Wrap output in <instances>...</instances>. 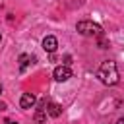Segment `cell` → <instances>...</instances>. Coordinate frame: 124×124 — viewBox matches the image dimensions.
Listing matches in <instances>:
<instances>
[{"mask_svg": "<svg viewBox=\"0 0 124 124\" xmlns=\"http://www.w3.org/2000/svg\"><path fill=\"white\" fill-rule=\"evenodd\" d=\"M35 101H37V99H35L33 93H23L21 99H19V107H21V108H31V107L35 105Z\"/></svg>", "mask_w": 124, "mask_h": 124, "instance_id": "8992f818", "label": "cell"}, {"mask_svg": "<svg viewBox=\"0 0 124 124\" xmlns=\"http://www.w3.org/2000/svg\"><path fill=\"white\" fill-rule=\"evenodd\" d=\"M0 41H2V37H0Z\"/></svg>", "mask_w": 124, "mask_h": 124, "instance_id": "4fadbf2b", "label": "cell"}, {"mask_svg": "<svg viewBox=\"0 0 124 124\" xmlns=\"http://www.w3.org/2000/svg\"><path fill=\"white\" fill-rule=\"evenodd\" d=\"M56 48H58V41H56V37L46 35V37L43 39V50L48 52V54H52V52H56Z\"/></svg>", "mask_w": 124, "mask_h": 124, "instance_id": "277c9868", "label": "cell"}, {"mask_svg": "<svg viewBox=\"0 0 124 124\" xmlns=\"http://www.w3.org/2000/svg\"><path fill=\"white\" fill-rule=\"evenodd\" d=\"M52 76H54V79L56 81H68L70 78H72V70H70V66H56L54 68V72H52Z\"/></svg>", "mask_w": 124, "mask_h": 124, "instance_id": "3957f363", "label": "cell"}, {"mask_svg": "<svg viewBox=\"0 0 124 124\" xmlns=\"http://www.w3.org/2000/svg\"><path fill=\"white\" fill-rule=\"evenodd\" d=\"M116 124H124V116H120V118L116 120Z\"/></svg>", "mask_w": 124, "mask_h": 124, "instance_id": "30bf717a", "label": "cell"}, {"mask_svg": "<svg viewBox=\"0 0 124 124\" xmlns=\"http://www.w3.org/2000/svg\"><path fill=\"white\" fill-rule=\"evenodd\" d=\"M76 29H78V33L83 35V37H103V27L97 25V23H93V21H89V19L78 21Z\"/></svg>", "mask_w": 124, "mask_h": 124, "instance_id": "7a4b0ae2", "label": "cell"}, {"mask_svg": "<svg viewBox=\"0 0 124 124\" xmlns=\"http://www.w3.org/2000/svg\"><path fill=\"white\" fill-rule=\"evenodd\" d=\"M97 78L105 83V85H114V83H118V70H116V64L112 62V60H107V62H103L101 66H99V70H97Z\"/></svg>", "mask_w": 124, "mask_h": 124, "instance_id": "6da1fadb", "label": "cell"}, {"mask_svg": "<svg viewBox=\"0 0 124 124\" xmlns=\"http://www.w3.org/2000/svg\"><path fill=\"white\" fill-rule=\"evenodd\" d=\"M8 124H17V122H8Z\"/></svg>", "mask_w": 124, "mask_h": 124, "instance_id": "8fae6325", "label": "cell"}, {"mask_svg": "<svg viewBox=\"0 0 124 124\" xmlns=\"http://www.w3.org/2000/svg\"><path fill=\"white\" fill-rule=\"evenodd\" d=\"M35 60H37V58L31 56V54H21V56H19V68L25 70L29 64H35Z\"/></svg>", "mask_w": 124, "mask_h": 124, "instance_id": "ba28073f", "label": "cell"}, {"mask_svg": "<svg viewBox=\"0 0 124 124\" xmlns=\"http://www.w3.org/2000/svg\"><path fill=\"white\" fill-rule=\"evenodd\" d=\"M2 110H6V103H0V112Z\"/></svg>", "mask_w": 124, "mask_h": 124, "instance_id": "9c48e42d", "label": "cell"}, {"mask_svg": "<svg viewBox=\"0 0 124 124\" xmlns=\"http://www.w3.org/2000/svg\"><path fill=\"white\" fill-rule=\"evenodd\" d=\"M45 103H46V101H43V103H41V107H39V108H37V112H35V122H37V124H45V122H46Z\"/></svg>", "mask_w": 124, "mask_h": 124, "instance_id": "52a82bcc", "label": "cell"}, {"mask_svg": "<svg viewBox=\"0 0 124 124\" xmlns=\"http://www.w3.org/2000/svg\"><path fill=\"white\" fill-rule=\"evenodd\" d=\"M0 93H2V85H0Z\"/></svg>", "mask_w": 124, "mask_h": 124, "instance_id": "7c38bea8", "label": "cell"}, {"mask_svg": "<svg viewBox=\"0 0 124 124\" xmlns=\"http://www.w3.org/2000/svg\"><path fill=\"white\" fill-rule=\"evenodd\" d=\"M45 112H46V116H52V118H58L60 114H62V107L58 105V103H45Z\"/></svg>", "mask_w": 124, "mask_h": 124, "instance_id": "5b68a950", "label": "cell"}]
</instances>
